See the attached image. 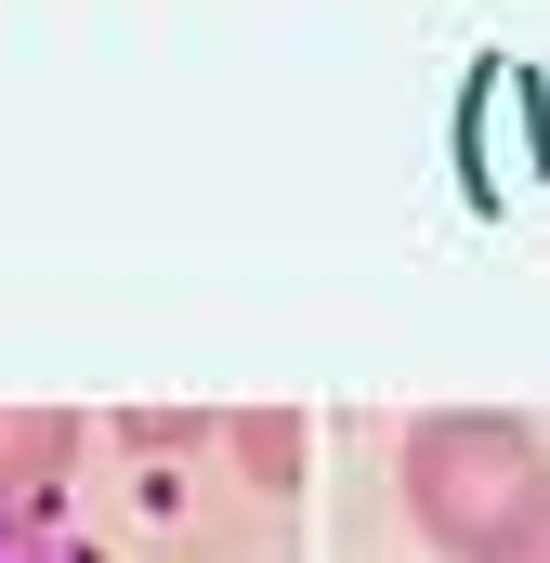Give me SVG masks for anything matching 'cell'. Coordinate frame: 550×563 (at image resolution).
<instances>
[{"label":"cell","mask_w":550,"mask_h":563,"mask_svg":"<svg viewBox=\"0 0 550 563\" xmlns=\"http://www.w3.org/2000/svg\"><path fill=\"white\" fill-rule=\"evenodd\" d=\"M79 445H92L79 407H0V525H40V511L66 498Z\"/></svg>","instance_id":"7a4b0ae2"},{"label":"cell","mask_w":550,"mask_h":563,"mask_svg":"<svg viewBox=\"0 0 550 563\" xmlns=\"http://www.w3.org/2000/svg\"><path fill=\"white\" fill-rule=\"evenodd\" d=\"M485 563H550V511L525 525V538H512V551H485Z\"/></svg>","instance_id":"5b68a950"},{"label":"cell","mask_w":550,"mask_h":563,"mask_svg":"<svg viewBox=\"0 0 550 563\" xmlns=\"http://www.w3.org/2000/svg\"><path fill=\"white\" fill-rule=\"evenodd\" d=\"M0 563H79V551H66L53 525H0Z\"/></svg>","instance_id":"277c9868"},{"label":"cell","mask_w":550,"mask_h":563,"mask_svg":"<svg viewBox=\"0 0 550 563\" xmlns=\"http://www.w3.org/2000/svg\"><path fill=\"white\" fill-rule=\"evenodd\" d=\"M394 498L446 563H485L550 511V432L512 407H432L394 445Z\"/></svg>","instance_id":"6da1fadb"},{"label":"cell","mask_w":550,"mask_h":563,"mask_svg":"<svg viewBox=\"0 0 550 563\" xmlns=\"http://www.w3.org/2000/svg\"><path fill=\"white\" fill-rule=\"evenodd\" d=\"M223 445H237V472H250V485H275V498H288V485H301V445H315V432L288 420V407H250V420H223Z\"/></svg>","instance_id":"3957f363"}]
</instances>
